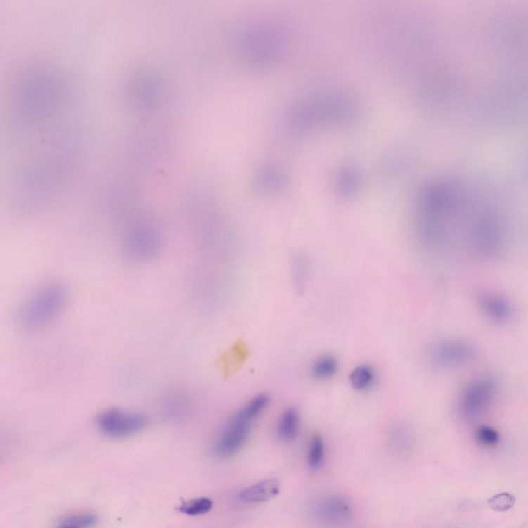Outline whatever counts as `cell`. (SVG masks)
Here are the masks:
<instances>
[{"label": "cell", "mask_w": 528, "mask_h": 528, "mask_svg": "<svg viewBox=\"0 0 528 528\" xmlns=\"http://www.w3.org/2000/svg\"><path fill=\"white\" fill-rule=\"evenodd\" d=\"M314 518L327 524L347 520L352 513L350 501L344 496H329L319 499L311 508Z\"/></svg>", "instance_id": "52a82bcc"}, {"label": "cell", "mask_w": 528, "mask_h": 528, "mask_svg": "<svg viewBox=\"0 0 528 528\" xmlns=\"http://www.w3.org/2000/svg\"><path fill=\"white\" fill-rule=\"evenodd\" d=\"M324 453H326V447H324L323 439L319 434L314 435L311 441L308 457L309 465L313 470H318L322 465Z\"/></svg>", "instance_id": "9a60e30c"}, {"label": "cell", "mask_w": 528, "mask_h": 528, "mask_svg": "<svg viewBox=\"0 0 528 528\" xmlns=\"http://www.w3.org/2000/svg\"><path fill=\"white\" fill-rule=\"evenodd\" d=\"M477 441L481 444V445L488 446V447H492L496 446L499 442V434L494 428L490 427V426H480L476 432Z\"/></svg>", "instance_id": "d6986e66"}, {"label": "cell", "mask_w": 528, "mask_h": 528, "mask_svg": "<svg viewBox=\"0 0 528 528\" xmlns=\"http://www.w3.org/2000/svg\"><path fill=\"white\" fill-rule=\"evenodd\" d=\"M339 361L333 355H320L311 362V375L317 381H328L335 377L339 372Z\"/></svg>", "instance_id": "4fadbf2b"}, {"label": "cell", "mask_w": 528, "mask_h": 528, "mask_svg": "<svg viewBox=\"0 0 528 528\" xmlns=\"http://www.w3.org/2000/svg\"><path fill=\"white\" fill-rule=\"evenodd\" d=\"M192 403L189 395L182 391L167 393L161 401V410L169 418H182L191 410Z\"/></svg>", "instance_id": "30bf717a"}, {"label": "cell", "mask_w": 528, "mask_h": 528, "mask_svg": "<svg viewBox=\"0 0 528 528\" xmlns=\"http://www.w3.org/2000/svg\"><path fill=\"white\" fill-rule=\"evenodd\" d=\"M478 304L484 316L494 323H507L514 315L512 302L499 293L488 291L481 293L478 297Z\"/></svg>", "instance_id": "ba28073f"}, {"label": "cell", "mask_w": 528, "mask_h": 528, "mask_svg": "<svg viewBox=\"0 0 528 528\" xmlns=\"http://www.w3.org/2000/svg\"><path fill=\"white\" fill-rule=\"evenodd\" d=\"M293 282L296 288L302 290L309 279V262L304 256L296 258L293 264Z\"/></svg>", "instance_id": "2e32d148"}, {"label": "cell", "mask_w": 528, "mask_h": 528, "mask_svg": "<svg viewBox=\"0 0 528 528\" xmlns=\"http://www.w3.org/2000/svg\"><path fill=\"white\" fill-rule=\"evenodd\" d=\"M160 247V234L147 223H136L123 236L122 251L130 262H149L155 257Z\"/></svg>", "instance_id": "3957f363"}, {"label": "cell", "mask_w": 528, "mask_h": 528, "mask_svg": "<svg viewBox=\"0 0 528 528\" xmlns=\"http://www.w3.org/2000/svg\"><path fill=\"white\" fill-rule=\"evenodd\" d=\"M497 382L490 375H482L466 385L458 401V410L463 418L472 420L483 414L494 401Z\"/></svg>", "instance_id": "277c9868"}, {"label": "cell", "mask_w": 528, "mask_h": 528, "mask_svg": "<svg viewBox=\"0 0 528 528\" xmlns=\"http://www.w3.org/2000/svg\"><path fill=\"white\" fill-rule=\"evenodd\" d=\"M378 375L373 366L368 363L359 364L349 375L350 385L357 392H368L375 387Z\"/></svg>", "instance_id": "8fae6325"}, {"label": "cell", "mask_w": 528, "mask_h": 528, "mask_svg": "<svg viewBox=\"0 0 528 528\" xmlns=\"http://www.w3.org/2000/svg\"><path fill=\"white\" fill-rule=\"evenodd\" d=\"M269 404V397L262 393L251 397L234 413L216 441L215 452L219 456L229 457L242 449L252 426L264 414Z\"/></svg>", "instance_id": "7a4b0ae2"}, {"label": "cell", "mask_w": 528, "mask_h": 528, "mask_svg": "<svg viewBox=\"0 0 528 528\" xmlns=\"http://www.w3.org/2000/svg\"><path fill=\"white\" fill-rule=\"evenodd\" d=\"M63 528H66V527H63Z\"/></svg>", "instance_id": "ffe728a7"}, {"label": "cell", "mask_w": 528, "mask_h": 528, "mask_svg": "<svg viewBox=\"0 0 528 528\" xmlns=\"http://www.w3.org/2000/svg\"><path fill=\"white\" fill-rule=\"evenodd\" d=\"M516 498L510 494H501L489 499L490 508L497 512H507L514 507Z\"/></svg>", "instance_id": "ac0fdd59"}, {"label": "cell", "mask_w": 528, "mask_h": 528, "mask_svg": "<svg viewBox=\"0 0 528 528\" xmlns=\"http://www.w3.org/2000/svg\"><path fill=\"white\" fill-rule=\"evenodd\" d=\"M97 427L112 439H124L139 434L147 425V418L141 413L123 408H108L98 415Z\"/></svg>", "instance_id": "5b68a950"}, {"label": "cell", "mask_w": 528, "mask_h": 528, "mask_svg": "<svg viewBox=\"0 0 528 528\" xmlns=\"http://www.w3.org/2000/svg\"><path fill=\"white\" fill-rule=\"evenodd\" d=\"M281 483L277 479H271L243 490L240 498L246 503H264L279 494Z\"/></svg>", "instance_id": "9c48e42d"}, {"label": "cell", "mask_w": 528, "mask_h": 528, "mask_svg": "<svg viewBox=\"0 0 528 528\" xmlns=\"http://www.w3.org/2000/svg\"><path fill=\"white\" fill-rule=\"evenodd\" d=\"M300 413L295 408H288L281 414L277 423V434L285 442L292 441L300 432Z\"/></svg>", "instance_id": "7c38bea8"}, {"label": "cell", "mask_w": 528, "mask_h": 528, "mask_svg": "<svg viewBox=\"0 0 528 528\" xmlns=\"http://www.w3.org/2000/svg\"><path fill=\"white\" fill-rule=\"evenodd\" d=\"M68 302L66 287L60 282L45 283L32 290L20 304L18 323L27 331H39L54 323Z\"/></svg>", "instance_id": "6da1fadb"}, {"label": "cell", "mask_w": 528, "mask_h": 528, "mask_svg": "<svg viewBox=\"0 0 528 528\" xmlns=\"http://www.w3.org/2000/svg\"><path fill=\"white\" fill-rule=\"evenodd\" d=\"M97 517L94 514L76 515L70 516L63 520V527L66 528H88L96 524Z\"/></svg>", "instance_id": "e0dca14e"}, {"label": "cell", "mask_w": 528, "mask_h": 528, "mask_svg": "<svg viewBox=\"0 0 528 528\" xmlns=\"http://www.w3.org/2000/svg\"><path fill=\"white\" fill-rule=\"evenodd\" d=\"M213 508V501L209 498H195L191 501H184L178 508V511L189 516H198V515L207 514Z\"/></svg>", "instance_id": "5bb4252c"}, {"label": "cell", "mask_w": 528, "mask_h": 528, "mask_svg": "<svg viewBox=\"0 0 528 528\" xmlns=\"http://www.w3.org/2000/svg\"><path fill=\"white\" fill-rule=\"evenodd\" d=\"M475 354L476 349L470 342L459 339H445L430 347L428 359L434 368L445 370L468 363Z\"/></svg>", "instance_id": "8992f818"}]
</instances>
